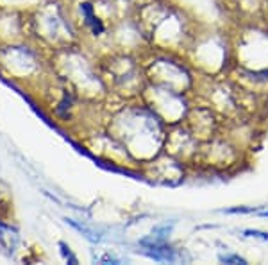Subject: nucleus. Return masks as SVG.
<instances>
[{
  "label": "nucleus",
  "instance_id": "nucleus-4",
  "mask_svg": "<svg viewBox=\"0 0 268 265\" xmlns=\"http://www.w3.org/2000/svg\"><path fill=\"white\" fill-rule=\"evenodd\" d=\"M220 262H223V264H242V265L247 264L245 258H242V256L238 255H222L220 256Z\"/></svg>",
  "mask_w": 268,
  "mask_h": 265
},
{
  "label": "nucleus",
  "instance_id": "nucleus-2",
  "mask_svg": "<svg viewBox=\"0 0 268 265\" xmlns=\"http://www.w3.org/2000/svg\"><path fill=\"white\" fill-rule=\"evenodd\" d=\"M65 220H67V224H70V226H73L75 229H79L81 233H84V237H86L88 240H91V242H98V240H100V237H98L97 233H93L91 229H88L86 226H81V224L75 222L73 218H65Z\"/></svg>",
  "mask_w": 268,
  "mask_h": 265
},
{
  "label": "nucleus",
  "instance_id": "nucleus-1",
  "mask_svg": "<svg viewBox=\"0 0 268 265\" xmlns=\"http://www.w3.org/2000/svg\"><path fill=\"white\" fill-rule=\"evenodd\" d=\"M81 11H83L84 16H86V22H88V25L93 29V32H95V34H100V32L104 31V25L97 20V16L93 15V5L89 4V2H84V4H81Z\"/></svg>",
  "mask_w": 268,
  "mask_h": 265
},
{
  "label": "nucleus",
  "instance_id": "nucleus-3",
  "mask_svg": "<svg viewBox=\"0 0 268 265\" xmlns=\"http://www.w3.org/2000/svg\"><path fill=\"white\" fill-rule=\"evenodd\" d=\"M59 251H61V255H63V258L68 262V264H79V260L75 258V255H73L72 251H70V247H68L65 242H59Z\"/></svg>",
  "mask_w": 268,
  "mask_h": 265
},
{
  "label": "nucleus",
  "instance_id": "nucleus-6",
  "mask_svg": "<svg viewBox=\"0 0 268 265\" xmlns=\"http://www.w3.org/2000/svg\"><path fill=\"white\" fill-rule=\"evenodd\" d=\"M256 212V208H231V210H223V213H250Z\"/></svg>",
  "mask_w": 268,
  "mask_h": 265
},
{
  "label": "nucleus",
  "instance_id": "nucleus-7",
  "mask_svg": "<svg viewBox=\"0 0 268 265\" xmlns=\"http://www.w3.org/2000/svg\"><path fill=\"white\" fill-rule=\"evenodd\" d=\"M102 262H106V264H120V262L116 260V258H111V256H109V255H106V256H104V258H102Z\"/></svg>",
  "mask_w": 268,
  "mask_h": 265
},
{
  "label": "nucleus",
  "instance_id": "nucleus-5",
  "mask_svg": "<svg viewBox=\"0 0 268 265\" xmlns=\"http://www.w3.org/2000/svg\"><path fill=\"white\" fill-rule=\"evenodd\" d=\"M245 237H256V239H263V240H268V233H263V231H258V229H247V231H243Z\"/></svg>",
  "mask_w": 268,
  "mask_h": 265
},
{
  "label": "nucleus",
  "instance_id": "nucleus-8",
  "mask_svg": "<svg viewBox=\"0 0 268 265\" xmlns=\"http://www.w3.org/2000/svg\"><path fill=\"white\" fill-rule=\"evenodd\" d=\"M261 215H263V217H268V212H261Z\"/></svg>",
  "mask_w": 268,
  "mask_h": 265
}]
</instances>
